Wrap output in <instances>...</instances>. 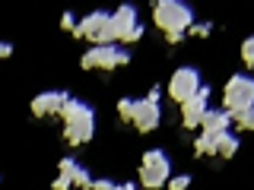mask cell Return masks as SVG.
<instances>
[{
  "mask_svg": "<svg viewBox=\"0 0 254 190\" xmlns=\"http://www.w3.org/2000/svg\"><path fill=\"white\" fill-rule=\"evenodd\" d=\"M61 121H64V137H67L70 146H86L95 137V108L89 101L70 95L61 108Z\"/></svg>",
  "mask_w": 254,
  "mask_h": 190,
  "instance_id": "cell-1",
  "label": "cell"
},
{
  "mask_svg": "<svg viewBox=\"0 0 254 190\" xmlns=\"http://www.w3.org/2000/svg\"><path fill=\"white\" fill-rule=\"evenodd\" d=\"M153 22L165 35H185L194 26V6L185 0H156L153 3Z\"/></svg>",
  "mask_w": 254,
  "mask_h": 190,
  "instance_id": "cell-2",
  "label": "cell"
},
{
  "mask_svg": "<svg viewBox=\"0 0 254 190\" xmlns=\"http://www.w3.org/2000/svg\"><path fill=\"white\" fill-rule=\"evenodd\" d=\"M137 178H140V184L146 187V190H159V187H165V181L172 178V158L165 149H146V152L140 155V171H137Z\"/></svg>",
  "mask_w": 254,
  "mask_h": 190,
  "instance_id": "cell-3",
  "label": "cell"
},
{
  "mask_svg": "<svg viewBox=\"0 0 254 190\" xmlns=\"http://www.w3.org/2000/svg\"><path fill=\"white\" fill-rule=\"evenodd\" d=\"M222 111H254V79L248 73H232L226 79Z\"/></svg>",
  "mask_w": 254,
  "mask_h": 190,
  "instance_id": "cell-4",
  "label": "cell"
},
{
  "mask_svg": "<svg viewBox=\"0 0 254 190\" xmlns=\"http://www.w3.org/2000/svg\"><path fill=\"white\" fill-rule=\"evenodd\" d=\"M200 86H203V79H200V70L197 67H178L169 79V98L181 105V101H188Z\"/></svg>",
  "mask_w": 254,
  "mask_h": 190,
  "instance_id": "cell-5",
  "label": "cell"
},
{
  "mask_svg": "<svg viewBox=\"0 0 254 190\" xmlns=\"http://www.w3.org/2000/svg\"><path fill=\"white\" fill-rule=\"evenodd\" d=\"M130 124H133V130H137V133H153L156 127L162 124V108H159V101H149V98L133 101Z\"/></svg>",
  "mask_w": 254,
  "mask_h": 190,
  "instance_id": "cell-6",
  "label": "cell"
},
{
  "mask_svg": "<svg viewBox=\"0 0 254 190\" xmlns=\"http://www.w3.org/2000/svg\"><path fill=\"white\" fill-rule=\"evenodd\" d=\"M206 101H210V86H206V83L190 95L188 101H181V124H185V130H197V127H200Z\"/></svg>",
  "mask_w": 254,
  "mask_h": 190,
  "instance_id": "cell-7",
  "label": "cell"
},
{
  "mask_svg": "<svg viewBox=\"0 0 254 190\" xmlns=\"http://www.w3.org/2000/svg\"><path fill=\"white\" fill-rule=\"evenodd\" d=\"M118 51H121L118 45H108V48L92 45L89 51L79 57V67L83 70H118Z\"/></svg>",
  "mask_w": 254,
  "mask_h": 190,
  "instance_id": "cell-8",
  "label": "cell"
},
{
  "mask_svg": "<svg viewBox=\"0 0 254 190\" xmlns=\"http://www.w3.org/2000/svg\"><path fill=\"white\" fill-rule=\"evenodd\" d=\"M70 98V92L67 89H48V92H38L35 98H32V114L35 117H48V114H61V108H64V101Z\"/></svg>",
  "mask_w": 254,
  "mask_h": 190,
  "instance_id": "cell-9",
  "label": "cell"
},
{
  "mask_svg": "<svg viewBox=\"0 0 254 190\" xmlns=\"http://www.w3.org/2000/svg\"><path fill=\"white\" fill-rule=\"evenodd\" d=\"M111 26L118 32V48L127 42V35H130L133 29L140 26V16H137V6L133 3H121L115 13H111Z\"/></svg>",
  "mask_w": 254,
  "mask_h": 190,
  "instance_id": "cell-10",
  "label": "cell"
},
{
  "mask_svg": "<svg viewBox=\"0 0 254 190\" xmlns=\"http://www.w3.org/2000/svg\"><path fill=\"white\" fill-rule=\"evenodd\" d=\"M108 19H111V13H108V10H92V13H86L83 19L76 22V29L70 32V35H73L76 42H79V38H86V42H92V38L99 35V29L105 26Z\"/></svg>",
  "mask_w": 254,
  "mask_h": 190,
  "instance_id": "cell-11",
  "label": "cell"
},
{
  "mask_svg": "<svg viewBox=\"0 0 254 190\" xmlns=\"http://www.w3.org/2000/svg\"><path fill=\"white\" fill-rule=\"evenodd\" d=\"M229 124H232L229 121V111H222V108H206L203 117H200V130L213 133V137H216V133H226Z\"/></svg>",
  "mask_w": 254,
  "mask_h": 190,
  "instance_id": "cell-12",
  "label": "cell"
},
{
  "mask_svg": "<svg viewBox=\"0 0 254 190\" xmlns=\"http://www.w3.org/2000/svg\"><path fill=\"white\" fill-rule=\"evenodd\" d=\"M238 146H242V142H238V137L235 133H216V155L219 158H235L238 155Z\"/></svg>",
  "mask_w": 254,
  "mask_h": 190,
  "instance_id": "cell-13",
  "label": "cell"
},
{
  "mask_svg": "<svg viewBox=\"0 0 254 190\" xmlns=\"http://www.w3.org/2000/svg\"><path fill=\"white\" fill-rule=\"evenodd\" d=\"M194 155H197V158H203V155H216V137L200 130V133L194 137Z\"/></svg>",
  "mask_w": 254,
  "mask_h": 190,
  "instance_id": "cell-14",
  "label": "cell"
},
{
  "mask_svg": "<svg viewBox=\"0 0 254 190\" xmlns=\"http://www.w3.org/2000/svg\"><path fill=\"white\" fill-rule=\"evenodd\" d=\"M70 187H73V190H89L92 187V174H89L86 165H76L73 178H70Z\"/></svg>",
  "mask_w": 254,
  "mask_h": 190,
  "instance_id": "cell-15",
  "label": "cell"
},
{
  "mask_svg": "<svg viewBox=\"0 0 254 190\" xmlns=\"http://www.w3.org/2000/svg\"><path fill=\"white\" fill-rule=\"evenodd\" d=\"M229 121L235 124V130H251L254 127V111H229Z\"/></svg>",
  "mask_w": 254,
  "mask_h": 190,
  "instance_id": "cell-16",
  "label": "cell"
},
{
  "mask_svg": "<svg viewBox=\"0 0 254 190\" xmlns=\"http://www.w3.org/2000/svg\"><path fill=\"white\" fill-rule=\"evenodd\" d=\"M190 184H194L190 174H172V178L165 181V190H188Z\"/></svg>",
  "mask_w": 254,
  "mask_h": 190,
  "instance_id": "cell-17",
  "label": "cell"
},
{
  "mask_svg": "<svg viewBox=\"0 0 254 190\" xmlns=\"http://www.w3.org/2000/svg\"><path fill=\"white\" fill-rule=\"evenodd\" d=\"M76 165H79V162H76V158H70V155H64V158H61V162H58V174H61V178H67V181H70V178H73V171H76Z\"/></svg>",
  "mask_w": 254,
  "mask_h": 190,
  "instance_id": "cell-18",
  "label": "cell"
},
{
  "mask_svg": "<svg viewBox=\"0 0 254 190\" xmlns=\"http://www.w3.org/2000/svg\"><path fill=\"white\" fill-rule=\"evenodd\" d=\"M242 63H245V70L254 67V38H245L242 42Z\"/></svg>",
  "mask_w": 254,
  "mask_h": 190,
  "instance_id": "cell-19",
  "label": "cell"
},
{
  "mask_svg": "<svg viewBox=\"0 0 254 190\" xmlns=\"http://www.w3.org/2000/svg\"><path fill=\"white\" fill-rule=\"evenodd\" d=\"M118 114H121V121H130V114H133V98H118Z\"/></svg>",
  "mask_w": 254,
  "mask_h": 190,
  "instance_id": "cell-20",
  "label": "cell"
},
{
  "mask_svg": "<svg viewBox=\"0 0 254 190\" xmlns=\"http://www.w3.org/2000/svg\"><path fill=\"white\" fill-rule=\"evenodd\" d=\"M61 29H64V32H73V29H76V16H73V10H64V13H61Z\"/></svg>",
  "mask_w": 254,
  "mask_h": 190,
  "instance_id": "cell-21",
  "label": "cell"
},
{
  "mask_svg": "<svg viewBox=\"0 0 254 190\" xmlns=\"http://www.w3.org/2000/svg\"><path fill=\"white\" fill-rule=\"evenodd\" d=\"M188 32H190V35H197V38H206V35L213 32V26H210V22H194Z\"/></svg>",
  "mask_w": 254,
  "mask_h": 190,
  "instance_id": "cell-22",
  "label": "cell"
},
{
  "mask_svg": "<svg viewBox=\"0 0 254 190\" xmlns=\"http://www.w3.org/2000/svg\"><path fill=\"white\" fill-rule=\"evenodd\" d=\"M115 187H118V184H115L111 178H99V181H92L89 190H115Z\"/></svg>",
  "mask_w": 254,
  "mask_h": 190,
  "instance_id": "cell-23",
  "label": "cell"
},
{
  "mask_svg": "<svg viewBox=\"0 0 254 190\" xmlns=\"http://www.w3.org/2000/svg\"><path fill=\"white\" fill-rule=\"evenodd\" d=\"M143 35H146V26H143V22H140V26H137V29H133V32H130V35H127V42H124V45H137V42H140V38H143Z\"/></svg>",
  "mask_w": 254,
  "mask_h": 190,
  "instance_id": "cell-24",
  "label": "cell"
},
{
  "mask_svg": "<svg viewBox=\"0 0 254 190\" xmlns=\"http://www.w3.org/2000/svg\"><path fill=\"white\" fill-rule=\"evenodd\" d=\"M127 63H130V51L121 48V51H118V67H127Z\"/></svg>",
  "mask_w": 254,
  "mask_h": 190,
  "instance_id": "cell-25",
  "label": "cell"
},
{
  "mask_svg": "<svg viewBox=\"0 0 254 190\" xmlns=\"http://www.w3.org/2000/svg\"><path fill=\"white\" fill-rule=\"evenodd\" d=\"M51 187H54V190H73V187H70V181H67V178H61V174H58V181H54Z\"/></svg>",
  "mask_w": 254,
  "mask_h": 190,
  "instance_id": "cell-26",
  "label": "cell"
},
{
  "mask_svg": "<svg viewBox=\"0 0 254 190\" xmlns=\"http://www.w3.org/2000/svg\"><path fill=\"white\" fill-rule=\"evenodd\" d=\"M10 54H13V45L10 42H0V60H6Z\"/></svg>",
  "mask_w": 254,
  "mask_h": 190,
  "instance_id": "cell-27",
  "label": "cell"
},
{
  "mask_svg": "<svg viewBox=\"0 0 254 190\" xmlns=\"http://www.w3.org/2000/svg\"><path fill=\"white\" fill-rule=\"evenodd\" d=\"M165 42H169V45H178V42H185V35H165Z\"/></svg>",
  "mask_w": 254,
  "mask_h": 190,
  "instance_id": "cell-28",
  "label": "cell"
},
{
  "mask_svg": "<svg viewBox=\"0 0 254 190\" xmlns=\"http://www.w3.org/2000/svg\"><path fill=\"white\" fill-rule=\"evenodd\" d=\"M115 190H137V187H133V184H130V181H127V184H118Z\"/></svg>",
  "mask_w": 254,
  "mask_h": 190,
  "instance_id": "cell-29",
  "label": "cell"
}]
</instances>
